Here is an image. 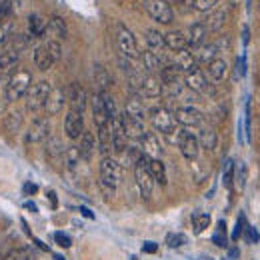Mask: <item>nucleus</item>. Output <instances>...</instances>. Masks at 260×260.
Here are the masks:
<instances>
[{
	"instance_id": "1",
	"label": "nucleus",
	"mask_w": 260,
	"mask_h": 260,
	"mask_svg": "<svg viewBox=\"0 0 260 260\" xmlns=\"http://www.w3.org/2000/svg\"><path fill=\"white\" fill-rule=\"evenodd\" d=\"M148 164H150V156H146V154H140V158L134 164V180H136L138 192L144 200H148L154 190V178H152Z\"/></svg>"
},
{
	"instance_id": "2",
	"label": "nucleus",
	"mask_w": 260,
	"mask_h": 260,
	"mask_svg": "<svg viewBox=\"0 0 260 260\" xmlns=\"http://www.w3.org/2000/svg\"><path fill=\"white\" fill-rule=\"evenodd\" d=\"M120 174H122V166L116 158H112V156L102 158V162H100V186L108 194H114V190L120 182Z\"/></svg>"
},
{
	"instance_id": "3",
	"label": "nucleus",
	"mask_w": 260,
	"mask_h": 260,
	"mask_svg": "<svg viewBox=\"0 0 260 260\" xmlns=\"http://www.w3.org/2000/svg\"><path fill=\"white\" fill-rule=\"evenodd\" d=\"M30 86H32V74H30V70L20 68L14 74H10V78L6 82V98L10 102H14V100L24 96Z\"/></svg>"
},
{
	"instance_id": "4",
	"label": "nucleus",
	"mask_w": 260,
	"mask_h": 260,
	"mask_svg": "<svg viewBox=\"0 0 260 260\" xmlns=\"http://www.w3.org/2000/svg\"><path fill=\"white\" fill-rule=\"evenodd\" d=\"M52 90V84L48 80H38L26 92V110L30 112H38L40 108H44V102Z\"/></svg>"
},
{
	"instance_id": "5",
	"label": "nucleus",
	"mask_w": 260,
	"mask_h": 260,
	"mask_svg": "<svg viewBox=\"0 0 260 260\" xmlns=\"http://www.w3.org/2000/svg\"><path fill=\"white\" fill-rule=\"evenodd\" d=\"M116 44H118V50L124 58H138L140 50H138V44H136V38L134 34L130 32L128 26L124 24H116Z\"/></svg>"
},
{
	"instance_id": "6",
	"label": "nucleus",
	"mask_w": 260,
	"mask_h": 260,
	"mask_svg": "<svg viewBox=\"0 0 260 260\" xmlns=\"http://www.w3.org/2000/svg\"><path fill=\"white\" fill-rule=\"evenodd\" d=\"M144 10L148 12V16L152 20H156L158 24H170L174 20V12L172 6L166 0H144Z\"/></svg>"
},
{
	"instance_id": "7",
	"label": "nucleus",
	"mask_w": 260,
	"mask_h": 260,
	"mask_svg": "<svg viewBox=\"0 0 260 260\" xmlns=\"http://www.w3.org/2000/svg\"><path fill=\"white\" fill-rule=\"evenodd\" d=\"M148 118H150L152 126L158 130L160 134L166 132L168 128H172V126H176L174 112H170V110L164 108V106H154V108H150V110H148Z\"/></svg>"
},
{
	"instance_id": "8",
	"label": "nucleus",
	"mask_w": 260,
	"mask_h": 260,
	"mask_svg": "<svg viewBox=\"0 0 260 260\" xmlns=\"http://www.w3.org/2000/svg\"><path fill=\"white\" fill-rule=\"evenodd\" d=\"M110 130H112V150L122 154L128 146V136H126V130L122 124V116L116 114L114 118H110Z\"/></svg>"
},
{
	"instance_id": "9",
	"label": "nucleus",
	"mask_w": 260,
	"mask_h": 260,
	"mask_svg": "<svg viewBox=\"0 0 260 260\" xmlns=\"http://www.w3.org/2000/svg\"><path fill=\"white\" fill-rule=\"evenodd\" d=\"M48 136H50V120L44 118V116L34 118L32 124L28 126V132H26V142H28V144L46 142Z\"/></svg>"
},
{
	"instance_id": "10",
	"label": "nucleus",
	"mask_w": 260,
	"mask_h": 260,
	"mask_svg": "<svg viewBox=\"0 0 260 260\" xmlns=\"http://www.w3.org/2000/svg\"><path fill=\"white\" fill-rule=\"evenodd\" d=\"M66 98H68V104H70V110L82 114L84 108H86V88L80 84V82H72L66 90Z\"/></svg>"
},
{
	"instance_id": "11",
	"label": "nucleus",
	"mask_w": 260,
	"mask_h": 260,
	"mask_svg": "<svg viewBox=\"0 0 260 260\" xmlns=\"http://www.w3.org/2000/svg\"><path fill=\"white\" fill-rule=\"evenodd\" d=\"M174 120L180 126H198V124H202L204 114L194 106H182V108H178L174 112Z\"/></svg>"
},
{
	"instance_id": "12",
	"label": "nucleus",
	"mask_w": 260,
	"mask_h": 260,
	"mask_svg": "<svg viewBox=\"0 0 260 260\" xmlns=\"http://www.w3.org/2000/svg\"><path fill=\"white\" fill-rule=\"evenodd\" d=\"M66 102H68V98H66L64 88H60V86L58 88H52L48 98H46V102H44V110H46L48 116H54V114H58L64 108Z\"/></svg>"
},
{
	"instance_id": "13",
	"label": "nucleus",
	"mask_w": 260,
	"mask_h": 260,
	"mask_svg": "<svg viewBox=\"0 0 260 260\" xmlns=\"http://www.w3.org/2000/svg\"><path fill=\"white\" fill-rule=\"evenodd\" d=\"M64 130L66 136L70 140H78L82 136V132H84V118H82V114L70 110L64 118Z\"/></svg>"
},
{
	"instance_id": "14",
	"label": "nucleus",
	"mask_w": 260,
	"mask_h": 260,
	"mask_svg": "<svg viewBox=\"0 0 260 260\" xmlns=\"http://www.w3.org/2000/svg\"><path fill=\"white\" fill-rule=\"evenodd\" d=\"M178 148H180L182 156H184L188 162H194L196 158H198V152H200V144H198V138H196L192 132H188V130H186V134L182 136V140H180Z\"/></svg>"
},
{
	"instance_id": "15",
	"label": "nucleus",
	"mask_w": 260,
	"mask_h": 260,
	"mask_svg": "<svg viewBox=\"0 0 260 260\" xmlns=\"http://www.w3.org/2000/svg\"><path fill=\"white\" fill-rule=\"evenodd\" d=\"M140 94L146 98H158L162 94V82L160 78H156L154 74H146L142 76V82H140Z\"/></svg>"
},
{
	"instance_id": "16",
	"label": "nucleus",
	"mask_w": 260,
	"mask_h": 260,
	"mask_svg": "<svg viewBox=\"0 0 260 260\" xmlns=\"http://www.w3.org/2000/svg\"><path fill=\"white\" fill-rule=\"evenodd\" d=\"M122 116V124H124V130H126V136L130 140H142V136L146 134V128H144V122L130 116V114H120Z\"/></svg>"
},
{
	"instance_id": "17",
	"label": "nucleus",
	"mask_w": 260,
	"mask_h": 260,
	"mask_svg": "<svg viewBox=\"0 0 260 260\" xmlns=\"http://www.w3.org/2000/svg\"><path fill=\"white\" fill-rule=\"evenodd\" d=\"M140 144H142V150H140L142 154H146V156H150V158H160L162 146H160V140L156 138V134L146 132V134L142 136Z\"/></svg>"
},
{
	"instance_id": "18",
	"label": "nucleus",
	"mask_w": 260,
	"mask_h": 260,
	"mask_svg": "<svg viewBox=\"0 0 260 260\" xmlns=\"http://www.w3.org/2000/svg\"><path fill=\"white\" fill-rule=\"evenodd\" d=\"M230 10H232V4H228V6H224V8H218L216 12H212V14L208 16V20L204 22L206 30H208V32H216V30H220V28L224 26V22L228 20Z\"/></svg>"
},
{
	"instance_id": "19",
	"label": "nucleus",
	"mask_w": 260,
	"mask_h": 260,
	"mask_svg": "<svg viewBox=\"0 0 260 260\" xmlns=\"http://www.w3.org/2000/svg\"><path fill=\"white\" fill-rule=\"evenodd\" d=\"M184 84H186V88L192 90V92H204L206 86H208V82H206V78H204V74H202L200 68H194V70L186 72Z\"/></svg>"
},
{
	"instance_id": "20",
	"label": "nucleus",
	"mask_w": 260,
	"mask_h": 260,
	"mask_svg": "<svg viewBox=\"0 0 260 260\" xmlns=\"http://www.w3.org/2000/svg\"><path fill=\"white\" fill-rule=\"evenodd\" d=\"M140 62L144 66V70L148 74H154L156 70H162V62H160V52H154V50H144L138 54Z\"/></svg>"
},
{
	"instance_id": "21",
	"label": "nucleus",
	"mask_w": 260,
	"mask_h": 260,
	"mask_svg": "<svg viewBox=\"0 0 260 260\" xmlns=\"http://www.w3.org/2000/svg\"><path fill=\"white\" fill-rule=\"evenodd\" d=\"M164 44H166V48H170V50H174V52L188 48L186 34L182 32V30H170V32H166L164 34Z\"/></svg>"
},
{
	"instance_id": "22",
	"label": "nucleus",
	"mask_w": 260,
	"mask_h": 260,
	"mask_svg": "<svg viewBox=\"0 0 260 260\" xmlns=\"http://www.w3.org/2000/svg\"><path fill=\"white\" fill-rule=\"evenodd\" d=\"M16 66H18V54L12 52V50H6L0 54V78L4 76H10L16 72Z\"/></svg>"
},
{
	"instance_id": "23",
	"label": "nucleus",
	"mask_w": 260,
	"mask_h": 260,
	"mask_svg": "<svg viewBox=\"0 0 260 260\" xmlns=\"http://www.w3.org/2000/svg\"><path fill=\"white\" fill-rule=\"evenodd\" d=\"M172 64L176 66L180 72H190V70H194L196 68V58L190 50L184 48V50H178V52H176Z\"/></svg>"
},
{
	"instance_id": "24",
	"label": "nucleus",
	"mask_w": 260,
	"mask_h": 260,
	"mask_svg": "<svg viewBox=\"0 0 260 260\" xmlns=\"http://www.w3.org/2000/svg\"><path fill=\"white\" fill-rule=\"evenodd\" d=\"M78 148H80V154H82L84 160H90V158H92V154H94V150H96V138H94V134H92L90 130H84V132H82Z\"/></svg>"
},
{
	"instance_id": "25",
	"label": "nucleus",
	"mask_w": 260,
	"mask_h": 260,
	"mask_svg": "<svg viewBox=\"0 0 260 260\" xmlns=\"http://www.w3.org/2000/svg\"><path fill=\"white\" fill-rule=\"evenodd\" d=\"M228 72V64L224 58H214L210 64H208V76L214 84H220L224 78H226Z\"/></svg>"
},
{
	"instance_id": "26",
	"label": "nucleus",
	"mask_w": 260,
	"mask_h": 260,
	"mask_svg": "<svg viewBox=\"0 0 260 260\" xmlns=\"http://www.w3.org/2000/svg\"><path fill=\"white\" fill-rule=\"evenodd\" d=\"M96 146L98 150L104 154V156H108V152L112 150V130H110V120H108V124L106 126H102V128H96Z\"/></svg>"
},
{
	"instance_id": "27",
	"label": "nucleus",
	"mask_w": 260,
	"mask_h": 260,
	"mask_svg": "<svg viewBox=\"0 0 260 260\" xmlns=\"http://www.w3.org/2000/svg\"><path fill=\"white\" fill-rule=\"evenodd\" d=\"M92 76H94V86L98 88V92H108V88L114 84V82H112V76L108 74V70L102 64L94 66Z\"/></svg>"
},
{
	"instance_id": "28",
	"label": "nucleus",
	"mask_w": 260,
	"mask_h": 260,
	"mask_svg": "<svg viewBox=\"0 0 260 260\" xmlns=\"http://www.w3.org/2000/svg\"><path fill=\"white\" fill-rule=\"evenodd\" d=\"M92 118H94V124H96V128H102V126H106L108 124V114H106V110H104V104H102V98H100V92L92 96Z\"/></svg>"
},
{
	"instance_id": "29",
	"label": "nucleus",
	"mask_w": 260,
	"mask_h": 260,
	"mask_svg": "<svg viewBox=\"0 0 260 260\" xmlns=\"http://www.w3.org/2000/svg\"><path fill=\"white\" fill-rule=\"evenodd\" d=\"M206 34H208V30H206V26H204L202 22L192 24V26L188 28V34H186V42H188V46H190V48H198V46L204 42Z\"/></svg>"
},
{
	"instance_id": "30",
	"label": "nucleus",
	"mask_w": 260,
	"mask_h": 260,
	"mask_svg": "<svg viewBox=\"0 0 260 260\" xmlns=\"http://www.w3.org/2000/svg\"><path fill=\"white\" fill-rule=\"evenodd\" d=\"M216 52H218V46L214 42H208V44H200L198 50H196V62H202V64H210L214 58H216Z\"/></svg>"
},
{
	"instance_id": "31",
	"label": "nucleus",
	"mask_w": 260,
	"mask_h": 260,
	"mask_svg": "<svg viewBox=\"0 0 260 260\" xmlns=\"http://www.w3.org/2000/svg\"><path fill=\"white\" fill-rule=\"evenodd\" d=\"M34 64L38 66V70H42V72L50 70L54 66V60H52V56H50V52H48V48L44 44L34 48Z\"/></svg>"
},
{
	"instance_id": "32",
	"label": "nucleus",
	"mask_w": 260,
	"mask_h": 260,
	"mask_svg": "<svg viewBox=\"0 0 260 260\" xmlns=\"http://www.w3.org/2000/svg\"><path fill=\"white\" fill-rule=\"evenodd\" d=\"M48 34H52V40H64L68 36V28H66V22L60 16H52L50 22H48Z\"/></svg>"
},
{
	"instance_id": "33",
	"label": "nucleus",
	"mask_w": 260,
	"mask_h": 260,
	"mask_svg": "<svg viewBox=\"0 0 260 260\" xmlns=\"http://www.w3.org/2000/svg\"><path fill=\"white\" fill-rule=\"evenodd\" d=\"M198 144H200L204 150L212 152V150L218 146V134H216V130H212V128L200 130V136H198Z\"/></svg>"
},
{
	"instance_id": "34",
	"label": "nucleus",
	"mask_w": 260,
	"mask_h": 260,
	"mask_svg": "<svg viewBox=\"0 0 260 260\" xmlns=\"http://www.w3.org/2000/svg\"><path fill=\"white\" fill-rule=\"evenodd\" d=\"M126 114L130 116H134V118H138V120H142L144 118V104H142V98L138 96V94H130L126 98V110H124Z\"/></svg>"
},
{
	"instance_id": "35",
	"label": "nucleus",
	"mask_w": 260,
	"mask_h": 260,
	"mask_svg": "<svg viewBox=\"0 0 260 260\" xmlns=\"http://www.w3.org/2000/svg\"><path fill=\"white\" fill-rule=\"evenodd\" d=\"M146 44H148L150 50L162 52V48H166V44H164V34L160 32V30H154V28L146 30Z\"/></svg>"
},
{
	"instance_id": "36",
	"label": "nucleus",
	"mask_w": 260,
	"mask_h": 260,
	"mask_svg": "<svg viewBox=\"0 0 260 260\" xmlns=\"http://www.w3.org/2000/svg\"><path fill=\"white\" fill-rule=\"evenodd\" d=\"M150 172H152V178H154V182H158V184H166L168 180H166V166L160 158H150Z\"/></svg>"
},
{
	"instance_id": "37",
	"label": "nucleus",
	"mask_w": 260,
	"mask_h": 260,
	"mask_svg": "<svg viewBox=\"0 0 260 260\" xmlns=\"http://www.w3.org/2000/svg\"><path fill=\"white\" fill-rule=\"evenodd\" d=\"M64 146L60 144V140L58 138H46V154H48V158H52V160H58L60 156H64Z\"/></svg>"
},
{
	"instance_id": "38",
	"label": "nucleus",
	"mask_w": 260,
	"mask_h": 260,
	"mask_svg": "<svg viewBox=\"0 0 260 260\" xmlns=\"http://www.w3.org/2000/svg\"><path fill=\"white\" fill-rule=\"evenodd\" d=\"M64 164H66V168H76L78 164H80V160H82V154H80V148L78 146H68L64 150Z\"/></svg>"
},
{
	"instance_id": "39",
	"label": "nucleus",
	"mask_w": 260,
	"mask_h": 260,
	"mask_svg": "<svg viewBox=\"0 0 260 260\" xmlns=\"http://www.w3.org/2000/svg\"><path fill=\"white\" fill-rule=\"evenodd\" d=\"M44 22H42V18L38 16V14H30L28 16V36L30 38H40L42 34H44Z\"/></svg>"
},
{
	"instance_id": "40",
	"label": "nucleus",
	"mask_w": 260,
	"mask_h": 260,
	"mask_svg": "<svg viewBox=\"0 0 260 260\" xmlns=\"http://www.w3.org/2000/svg\"><path fill=\"white\" fill-rule=\"evenodd\" d=\"M20 124H22V114L18 110H10L6 114V118H4V128L8 132H16L20 128Z\"/></svg>"
},
{
	"instance_id": "41",
	"label": "nucleus",
	"mask_w": 260,
	"mask_h": 260,
	"mask_svg": "<svg viewBox=\"0 0 260 260\" xmlns=\"http://www.w3.org/2000/svg\"><path fill=\"white\" fill-rule=\"evenodd\" d=\"M4 260H36V254L30 246H22V248L12 250Z\"/></svg>"
},
{
	"instance_id": "42",
	"label": "nucleus",
	"mask_w": 260,
	"mask_h": 260,
	"mask_svg": "<svg viewBox=\"0 0 260 260\" xmlns=\"http://www.w3.org/2000/svg\"><path fill=\"white\" fill-rule=\"evenodd\" d=\"M184 134H186V130L180 128V126H172V128H168L166 132H162V136L166 138V142H168V144H174V146L180 144V140H182Z\"/></svg>"
},
{
	"instance_id": "43",
	"label": "nucleus",
	"mask_w": 260,
	"mask_h": 260,
	"mask_svg": "<svg viewBox=\"0 0 260 260\" xmlns=\"http://www.w3.org/2000/svg\"><path fill=\"white\" fill-rule=\"evenodd\" d=\"M192 226H194V232H204L206 228L210 226V214H206V212H198L192 216Z\"/></svg>"
},
{
	"instance_id": "44",
	"label": "nucleus",
	"mask_w": 260,
	"mask_h": 260,
	"mask_svg": "<svg viewBox=\"0 0 260 260\" xmlns=\"http://www.w3.org/2000/svg\"><path fill=\"white\" fill-rule=\"evenodd\" d=\"M100 98H102V104H104V110L108 114V118H114L118 112H116V102L110 92H100Z\"/></svg>"
},
{
	"instance_id": "45",
	"label": "nucleus",
	"mask_w": 260,
	"mask_h": 260,
	"mask_svg": "<svg viewBox=\"0 0 260 260\" xmlns=\"http://www.w3.org/2000/svg\"><path fill=\"white\" fill-rule=\"evenodd\" d=\"M212 242L216 246H226V222L220 220L218 226H216V232L212 234Z\"/></svg>"
},
{
	"instance_id": "46",
	"label": "nucleus",
	"mask_w": 260,
	"mask_h": 260,
	"mask_svg": "<svg viewBox=\"0 0 260 260\" xmlns=\"http://www.w3.org/2000/svg\"><path fill=\"white\" fill-rule=\"evenodd\" d=\"M44 46L48 48V52H50V56H52L54 62H58V60L62 58V44H60L58 40H48Z\"/></svg>"
},
{
	"instance_id": "47",
	"label": "nucleus",
	"mask_w": 260,
	"mask_h": 260,
	"mask_svg": "<svg viewBox=\"0 0 260 260\" xmlns=\"http://www.w3.org/2000/svg\"><path fill=\"white\" fill-rule=\"evenodd\" d=\"M218 4V0H194V8L200 12H206L210 8H214Z\"/></svg>"
},
{
	"instance_id": "48",
	"label": "nucleus",
	"mask_w": 260,
	"mask_h": 260,
	"mask_svg": "<svg viewBox=\"0 0 260 260\" xmlns=\"http://www.w3.org/2000/svg\"><path fill=\"white\" fill-rule=\"evenodd\" d=\"M184 242H186V236H184V234H170V236H168V246H172V248L182 246Z\"/></svg>"
},
{
	"instance_id": "49",
	"label": "nucleus",
	"mask_w": 260,
	"mask_h": 260,
	"mask_svg": "<svg viewBox=\"0 0 260 260\" xmlns=\"http://www.w3.org/2000/svg\"><path fill=\"white\" fill-rule=\"evenodd\" d=\"M54 238H56L58 246H62V248H68V246L72 244V242H70V236H66V234H62V232H56Z\"/></svg>"
},
{
	"instance_id": "50",
	"label": "nucleus",
	"mask_w": 260,
	"mask_h": 260,
	"mask_svg": "<svg viewBox=\"0 0 260 260\" xmlns=\"http://www.w3.org/2000/svg\"><path fill=\"white\" fill-rule=\"evenodd\" d=\"M246 240H248V242H252V244H254V242H258L260 240L258 230H256V228H252V226L246 228Z\"/></svg>"
},
{
	"instance_id": "51",
	"label": "nucleus",
	"mask_w": 260,
	"mask_h": 260,
	"mask_svg": "<svg viewBox=\"0 0 260 260\" xmlns=\"http://www.w3.org/2000/svg\"><path fill=\"white\" fill-rule=\"evenodd\" d=\"M232 170H234V164H232V162H228L226 172H224V184H226L228 188L232 186Z\"/></svg>"
},
{
	"instance_id": "52",
	"label": "nucleus",
	"mask_w": 260,
	"mask_h": 260,
	"mask_svg": "<svg viewBox=\"0 0 260 260\" xmlns=\"http://www.w3.org/2000/svg\"><path fill=\"white\" fill-rule=\"evenodd\" d=\"M142 250H144V252H148V254H154V252L158 250V246H156L154 242H144V246H142Z\"/></svg>"
},
{
	"instance_id": "53",
	"label": "nucleus",
	"mask_w": 260,
	"mask_h": 260,
	"mask_svg": "<svg viewBox=\"0 0 260 260\" xmlns=\"http://www.w3.org/2000/svg\"><path fill=\"white\" fill-rule=\"evenodd\" d=\"M242 222H244V216H238V228H236V232H234V238L240 236V232H242Z\"/></svg>"
},
{
	"instance_id": "54",
	"label": "nucleus",
	"mask_w": 260,
	"mask_h": 260,
	"mask_svg": "<svg viewBox=\"0 0 260 260\" xmlns=\"http://www.w3.org/2000/svg\"><path fill=\"white\" fill-rule=\"evenodd\" d=\"M24 190H26L28 194H34V192H36V186H34V184H26V186H24Z\"/></svg>"
},
{
	"instance_id": "55",
	"label": "nucleus",
	"mask_w": 260,
	"mask_h": 260,
	"mask_svg": "<svg viewBox=\"0 0 260 260\" xmlns=\"http://www.w3.org/2000/svg\"><path fill=\"white\" fill-rule=\"evenodd\" d=\"M48 196H50V200H52V206L56 208V196H54V192H48Z\"/></svg>"
},
{
	"instance_id": "56",
	"label": "nucleus",
	"mask_w": 260,
	"mask_h": 260,
	"mask_svg": "<svg viewBox=\"0 0 260 260\" xmlns=\"http://www.w3.org/2000/svg\"><path fill=\"white\" fill-rule=\"evenodd\" d=\"M228 256H230V258H236V256H238V250H236V248H232V250H230V254H228Z\"/></svg>"
},
{
	"instance_id": "57",
	"label": "nucleus",
	"mask_w": 260,
	"mask_h": 260,
	"mask_svg": "<svg viewBox=\"0 0 260 260\" xmlns=\"http://www.w3.org/2000/svg\"><path fill=\"white\" fill-rule=\"evenodd\" d=\"M26 208H30V210H32V212H34V210H36V206H34L32 202H28V204H26Z\"/></svg>"
},
{
	"instance_id": "58",
	"label": "nucleus",
	"mask_w": 260,
	"mask_h": 260,
	"mask_svg": "<svg viewBox=\"0 0 260 260\" xmlns=\"http://www.w3.org/2000/svg\"><path fill=\"white\" fill-rule=\"evenodd\" d=\"M172 2H182V0H172Z\"/></svg>"
},
{
	"instance_id": "59",
	"label": "nucleus",
	"mask_w": 260,
	"mask_h": 260,
	"mask_svg": "<svg viewBox=\"0 0 260 260\" xmlns=\"http://www.w3.org/2000/svg\"><path fill=\"white\" fill-rule=\"evenodd\" d=\"M0 260H4V256H2V254H0Z\"/></svg>"
}]
</instances>
